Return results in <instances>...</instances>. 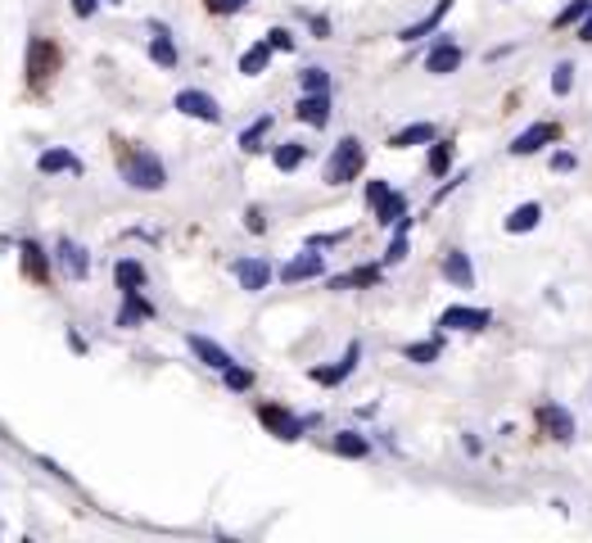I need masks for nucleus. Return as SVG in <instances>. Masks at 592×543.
<instances>
[{
	"label": "nucleus",
	"mask_w": 592,
	"mask_h": 543,
	"mask_svg": "<svg viewBox=\"0 0 592 543\" xmlns=\"http://www.w3.org/2000/svg\"><path fill=\"white\" fill-rule=\"evenodd\" d=\"M59 64H64V50H59L50 36H32V41H27V87H32V91H41V87L59 73Z\"/></svg>",
	"instance_id": "3"
},
{
	"label": "nucleus",
	"mask_w": 592,
	"mask_h": 543,
	"mask_svg": "<svg viewBox=\"0 0 592 543\" xmlns=\"http://www.w3.org/2000/svg\"><path fill=\"white\" fill-rule=\"evenodd\" d=\"M122 168V181L131 186V190H145V195H154V190H163L168 186V163L154 154V149H122L118 159Z\"/></svg>",
	"instance_id": "1"
},
{
	"label": "nucleus",
	"mask_w": 592,
	"mask_h": 543,
	"mask_svg": "<svg viewBox=\"0 0 592 543\" xmlns=\"http://www.w3.org/2000/svg\"><path fill=\"white\" fill-rule=\"evenodd\" d=\"M258 421L276 435V439H285V444H294V439H303V430L312 425V421H299L290 407L281 404H258Z\"/></svg>",
	"instance_id": "5"
},
{
	"label": "nucleus",
	"mask_w": 592,
	"mask_h": 543,
	"mask_svg": "<svg viewBox=\"0 0 592 543\" xmlns=\"http://www.w3.org/2000/svg\"><path fill=\"white\" fill-rule=\"evenodd\" d=\"M222 385H227L231 394H249V390H253V372L240 367V363H231V367L222 372Z\"/></svg>",
	"instance_id": "33"
},
{
	"label": "nucleus",
	"mask_w": 592,
	"mask_h": 543,
	"mask_svg": "<svg viewBox=\"0 0 592 543\" xmlns=\"http://www.w3.org/2000/svg\"><path fill=\"white\" fill-rule=\"evenodd\" d=\"M439 326H444V331H466V335H479V331L493 326V312H488V308H471V303H453V308L439 312Z\"/></svg>",
	"instance_id": "6"
},
{
	"label": "nucleus",
	"mask_w": 592,
	"mask_h": 543,
	"mask_svg": "<svg viewBox=\"0 0 592 543\" xmlns=\"http://www.w3.org/2000/svg\"><path fill=\"white\" fill-rule=\"evenodd\" d=\"M389 195H393V186H389L384 177H375V181H366V209H371V213H375V209H380V204H384Z\"/></svg>",
	"instance_id": "37"
},
{
	"label": "nucleus",
	"mask_w": 592,
	"mask_h": 543,
	"mask_svg": "<svg viewBox=\"0 0 592 543\" xmlns=\"http://www.w3.org/2000/svg\"><path fill=\"white\" fill-rule=\"evenodd\" d=\"M340 241H349V231H326V236H312L308 245H312V250H326V245H340Z\"/></svg>",
	"instance_id": "42"
},
{
	"label": "nucleus",
	"mask_w": 592,
	"mask_h": 543,
	"mask_svg": "<svg viewBox=\"0 0 592 543\" xmlns=\"http://www.w3.org/2000/svg\"><path fill=\"white\" fill-rule=\"evenodd\" d=\"M570 87H575V64L561 59V64L552 68V96H570Z\"/></svg>",
	"instance_id": "36"
},
{
	"label": "nucleus",
	"mask_w": 592,
	"mask_h": 543,
	"mask_svg": "<svg viewBox=\"0 0 592 543\" xmlns=\"http://www.w3.org/2000/svg\"><path fill=\"white\" fill-rule=\"evenodd\" d=\"M267 46L290 55V50H294V32H290V27H271V32H267Z\"/></svg>",
	"instance_id": "39"
},
{
	"label": "nucleus",
	"mask_w": 592,
	"mask_h": 543,
	"mask_svg": "<svg viewBox=\"0 0 592 543\" xmlns=\"http://www.w3.org/2000/svg\"><path fill=\"white\" fill-rule=\"evenodd\" d=\"M538 222H543V204H520V209H511V213H506V222H502V227H506L511 236H520V231H534Z\"/></svg>",
	"instance_id": "28"
},
{
	"label": "nucleus",
	"mask_w": 592,
	"mask_h": 543,
	"mask_svg": "<svg viewBox=\"0 0 592 543\" xmlns=\"http://www.w3.org/2000/svg\"><path fill=\"white\" fill-rule=\"evenodd\" d=\"M538 421H543L547 439H556V444H575V416H570V407L543 404L538 407Z\"/></svg>",
	"instance_id": "13"
},
{
	"label": "nucleus",
	"mask_w": 592,
	"mask_h": 543,
	"mask_svg": "<svg viewBox=\"0 0 592 543\" xmlns=\"http://www.w3.org/2000/svg\"><path fill=\"white\" fill-rule=\"evenodd\" d=\"M462 59H466V50H462L448 32H439V41H434L430 55H425V73H430V77H448V73L462 68Z\"/></svg>",
	"instance_id": "7"
},
{
	"label": "nucleus",
	"mask_w": 592,
	"mask_h": 543,
	"mask_svg": "<svg viewBox=\"0 0 592 543\" xmlns=\"http://www.w3.org/2000/svg\"><path fill=\"white\" fill-rule=\"evenodd\" d=\"M462 444H466V453H471V457H479V439H475L471 430H466V439H462Z\"/></svg>",
	"instance_id": "45"
},
{
	"label": "nucleus",
	"mask_w": 592,
	"mask_h": 543,
	"mask_svg": "<svg viewBox=\"0 0 592 543\" xmlns=\"http://www.w3.org/2000/svg\"><path fill=\"white\" fill-rule=\"evenodd\" d=\"M588 9H592V0H570V5L552 18V27H556V32H561V27H575V23H584V14H588Z\"/></svg>",
	"instance_id": "34"
},
{
	"label": "nucleus",
	"mask_w": 592,
	"mask_h": 543,
	"mask_svg": "<svg viewBox=\"0 0 592 543\" xmlns=\"http://www.w3.org/2000/svg\"><path fill=\"white\" fill-rule=\"evenodd\" d=\"M357 363H362V344L353 340V344L344 349V358H340V363H331V367H312V372H308V381H317V385H344V381L357 372Z\"/></svg>",
	"instance_id": "11"
},
{
	"label": "nucleus",
	"mask_w": 592,
	"mask_h": 543,
	"mask_svg": "<svg viewBox=\"0 0 592 543\" xmlns=\"http://www.w3.org/2000/svg\"><path fill=\"white\" fill-rule=\"evenodd\" d=\"M149 317H154V303L145 299V290H122V308H118V317H114V326L131 331V326H140Z\"/></svg>",
	"instance_id": "16"
},
{
	"label": "nucleus",
	"mask_w": 592,
	"mask_h": 543,
	"mask_svg": "<svg viewBox=\"0 0 592 543\" xmlns=\"http://www.w3.org/2000/svg\"><path fill=\"white\" fill-rule=\"evenodd\" d=\"M439 272H444V281L448 285H457V290H471L475 285V263L466 250H448L444 254V263H439Z\"/></svg>",
	"instance_id": "18"
},
{
	"label": "nucleus",
	"mask_w": 592,
	"mask_h": 543,
	"mask_svg": "<svg viewBox=\"0 0 592 543\" xmlns=\"http://www.w3.org/2000/svg\"><path fill=\"white\" fill-rule=\"evenodd\" d=\"M271 55H276V50L267 46V36H262V41H253V46L240 55V73H244V77H258V73H267Z\"/></svg>",
	"instance_id": "26"
},
{
	"label": "nucleus",
	"mask_w": 592,
	"mask_h": 543,
	"mask_svg": "<svg viewBox=\"0 0 592 543\" xmlns=\"http://www.w3.org/2000/svg\"><path fill=\"white\" fill-rule=\"evenodd\" d=\"M105 5H122V0H105Z\"/></svg>",
	"instance_id": "46"
},
{
	"label": "nucleus",
	"mask_w": 592,
	"mask_h": 543,
	"mask_svg": "<svg viewBox=\"0 0 592 543\" xmlns=\"http://www.w3.org/2000/svg\"><path fill=\"white\" fill-rule=\"evenodd\" d=\"M267 132H271V114H262L253 128H244V132H240V149H244V154H258V149H262V140H267Z\"/></svg>",
	"instance_id": "32"
},
{
	"label": "nucleus",
	"mask_w": 592,
	"mask_h": 543,
	"mask_svg": "<svg viewBox=\"0 0 592 543\" xmlns=\"http://www.w3.org/2000/svg\"><path fill=\"white\" fill-rule=\"evenodd\" d=\"M556 140H561V123H534V128H525V132L515 136L506 149L515 159H529V154H538L543 145H556Z\"/></svg>",
	"instance_id": "9"
},
{
	"label": "nucleus",
	"mask_w": 592,
	"mask_h": 543,
	"mask_svg": "<svg viewBox=\"0 0 592 543\" xmlns=\"http://www.w3.org/2000/svg\"><path fill=\"white\" fill-rule=\"evenodd\" d=\"M294 118L308 128H326L331 123V91H303L294 105Z\"/></svg>",
	"instance_id": "14"
},
{
	"label": "nucleus",
	"mask_w": 592,
	"mask_h": 543,
	"mask_svg": "<svg viewBox=\"0 0 592 543\" xmlns=\"http://www.w3.org/2000/svg\"><path fill=\"white\" fill-rule=\"evenodd\" d=\"M231 276L240 281V290L258 294V290H267V285H271V276H276V272H271V263H267V259H258V254H253V259H236V263H231Z\"/></svg>",
	"instance_id": "12"
},
{
	"label": "nucleus",
	"mask_w": 592,
	"mask_h": 543,
	"mask_svg": "<svg viewBox=\"0 0 592 543\" xmlns=\"http://www.w3.org/2000/svg\"><path fill=\"white\" fill-rule=\"evenodd\" d=\"M36 172H41V177H55V172H73V177H82V159H77L68 145H50V149L36 154Z\"/></svg>",
	"instance_id": "15"
},
{
	"label": "nucleus",
	"mask_w": 592,
	"mask_h": 543,
	"mask_svg": "<svg viewBox=\"0 0 592 543\" xmlns=\"http://www.w3.org/2000/svg\"><path fill=\"white\" fill-rule=\"evenodd\" d=\"M68 5H73V14H77V18H91L105 0H68Z\"/></svg>",
	"instance_id": "43"
},
{
	"label": "nucleus",
	"mask_w": 592,
	"mask_h": 543,
	"mask_svg": "<svg viewBox=\"0 0 592 543\" xmlns=\"http://www.w3.org/2000/svg\"><path fill=\"white\" fill-rule=\"evenodd\" d=\"M430 140H439V128H434V123H412V128L389 136V149H412V145H430Z\"/></svg>",
	"instance_id": "24"
},
{
	"label": "nucleus",
	"mask_w": 592,
	"mask_h": 543,
	"mask_svg": "<svg viewBox=\"0 0 592 543\" xmlns=\"http://www.w3.org/2000/svg\"><path fill=\"white\" fill-rule=\"evenodd\" d=\"M453 163H457V145L453 140H430V159H425L430 177H448Z\"/></svg>",
	"instance_id": "27"
},
{
	"label": "nucleus",
	"mask_w": 592,
	"mask_h": 543,
	"mask_svg": "<svg viewBox=\"0 0 592 543\" xmlns=\"http://www.w3.org/2000/svg\"><path fill=\"white\" fill-rule=\"evenodd\" d=\"M244 227H249L253 236H262V231H267V213H262L258 204H253V209H244Z\"/></svg>",
	"instance_id": "40"
},
{
	"label": "nucleus",
	"mask_w": 592,
	"mask_h": 543,
	"mask_svg": "<svg viewBox=\"0 0 592 543\" xmlns=\"http://www.w3.org/2000/svg\"><path fill=\"white\" fill-rule=\"evenodd\" d=\"M303 159H308V145H303V140H285V145H276V149H271V163H276L281 172L303 168Z\"/></svg>",
	"instance_id": "30"
},
{
	"label": "nucleus",
	"mask_w": 592,
	"mask_h": 543,
	"mask_svg": "<svg viewBox=\"0 0 592 543\" xmlns=\"http://www.w3.org/2000/svg\"><path fill=\"white\" fill-rule=\"evenodd\" d=\"M18 254H23V276H32L36 285H46V281H50V259H55V254H46L36 241H23V245H18Z\"/></svg>",
	"instance_id": "22"
},
{
	"label": "nucleus",
	"mask_w": 592,
	"mask_h": 543,
	"mask_svg": "<svg viewBox=\"0 0 592 543\" xmlns=\"http://www.w3.org/2000/svg\"><path fill=\"white\" fill-rule=\"evenodd\" d=\"M575 163H579V159H575L570 149H556V154H552V172H575Z\"/></svg>",
	"instance_id": "41"
},
{
	"label": "nucleus",
	"mask_w": 592,
	"mask_h": 543,
	"mask_svg": "<svg viewBox=\"0 0 592 543\" xmlns=\"http://www.w3.org/2000/svg\"><path fill=\"white\" fill-rule=\"evenodd\" d=\"M204 9L218 14V18H231V14H244V9H249V0H204Z\"/></svg>",
	"instance_id": "38"
},
{
	"label": "nucleus",
	"mask_w": 592,
	"mask_h": 543,
	"mask_svg": "<svg viewBox=\"0 0 592 543\" xmlns=\"http://www.w3.org/2000/svg\"><path fill=\"white\" fill-rule=\"evenodd\" d=\"M149 59L158 64V68H177L181 64V50H177V41H172V32L163 27V23H149Z\"/></svg>",
	"instance_id": "19"
},
{
	"label": "nucleus",
	"mask_w": 592,
	"mask_h": 543,
	"mask_svg": "<svg viewBox=\"0 0 592 543\" xmlns=\"http://www.w3.org/2000/svg\"><path fill=\"white\" fill-rule=\"evenodd\" d=\"M384 281V263H362V268L344 272V276H331L326 285L331 290H371V285H380Z\"/></svg>",
	"instance_id": "20"
},
{
	"label": "nucleus",
	"mask_w": 592,
	"mask_h": 543,
	"mask_svg": "<svg viewBox=\"0 0 592 543\" xmlns=\"http://www.w3.org/2000/svg\"><path fill=\"white\" fill-rule=\"evenodd\" d=\"M362 168H366V145L357 136H340V145L331 149L322 177H326V186H349V181H357Z\"/></svg>",
	"instance_id": "2"
},
{
	"label": "nucleus",
	"mask_w": 592,
	"mask_h": 543,
	"mask_svg": "<svg viewBox=\"0 0 592 543\" xmlns=\"http://www.w3.org/2000/svg\"><path fill=\"white\" fill-rule=\"evenodd\" d=\"M453 5H457V0H439V5H434V9L425 14V18H416V23H407V27L398 32V41H407V46H412V41H421V36H430V32H439V23L448 18V9H453Z\"/></svg>",
	"instance_id": "21"
},
{
	"label": "nucleus",
	"mask_w": 592,
	"mask_h": 543,
	"mask_svg": "<svg viewBox=\"0 0 592 543\" xmlns=\"http://www.w3.org/2000/svg\"><path fill=\"white\" fill-rule=\"evenodd\" d=\"M114 285H118V294L122 290H145V285H149V272H145L140 259H118V263H114Z\"/></svg>",
	"instance_id": "23"
},
{
	"label": "nucleus",
	"mask_w": 592,
	"mask_h": 543,
	"mask_svg": "<svg viewBox=\"0 0 592 543\" xmlns=\"http://www.w3.org/2000/svg\"><path fill=\"white\" fill-rule=\"evenodd\" d=\"M439 353H444V335H434V340H416V344H403V358L416 363V367L439 363Z\"/></svg>",
	"instance_id": "29"
},
{
	"label": "nucleus",
	"mask_w": 592,
	"mask_h": 543,
	"mask_svg": "<svg viewBox=\"0 0 592 543\" xmlns=\"http://www.w3.org/2000/svg\"><path fill=\"white\" fill-rule=\"evenodd\" d=\"M172 109L177 114H186V118H195V123H222V105L209 96V91H199V87H186V91H177V100H172Z\"/></svg>",
	"instance_id": "4"
},
{
	"label": "nucleus",
	"mask_w": 592,
	"mask_h": 543,
	"mask_svg": "<svg viewBox=\"0 0 592 543\" xmlns=\"http://www.w3.org/2000/svg\"><path fill=\"white\" fill-rule=\"evenodd\" d=\"M331 448H335L340 457H353V462L371 457V439H366L362 430H340V435L331 439Z\"/></svg>",
	"instance_id": "25"
},
{
	"label": "nucleus",
	"mask_w": 592,
	"mask_h": 543,
	"mask_svg": "<svg viewBox=\"0 0 592 543\" xmlns=\"http://www.w3.org/2000/svg\"><path fill=\"white\" fill-rule=\"evenodd\" d=\"M186 344H190V353H195L209 372H227V367L236 363V358H231L218 340H209V335H195V331H190V335H186Z\"/></svg>",
	"instance_id": "17"
},
{
	"label": "nucleus",
	"mask_w": 592,
	"mask_h": 543,
	"mask_svg": "<svg viewBox=\"0 0 592 543\" xmlns=\"http://www.w3.org/2000/svg\"><path fill=\"white\" fill-rule=\"evenodd\" d=\"M299 91H331V73L317 68V64H308V68L299 73Z\"/></svg>",
	"instance_id": "35"
},
{
	"label": "nucleus",
	"mask_w": 592,
	"mask_h": 543,
	"mask_svg": "<svg viewBox=\"0 0 592 543\" xmlns=\"http://www.w3.org/2000/svg\"><path fill=\"white\" fill-rule=\"evenodd\" d=\"M403 218H407V195H403V190H393V195L375 209V222H380V227H398Z\"/></svg>",
	"instance_id": "31"
},
{
	"label": "nucleus",
	"mask_w": 592,
	"mask_h": 543,
	"mask_svg": "<svg viewBox=\"0 0 592 543\" xmlns=\"http://www.w3.org/2000/svg\"><path fill=\"white\" fill-rule=\"evenodd\" d=\"M276 276H281L285 285H299V281H317V276H326V259H322V254H317V250L308 245L303 254H294V259H290L285 268L276 272Z\"/></svg>",
	"instance_id": "10"
},
{
	"label": "nucleus",
	"mask_w": 592,
	"mask_h": 543,
	"mask_svg": "<svg viewBox=\"0 0 592 543\" xmlns=\"http://www.w3.org/2000/svg\"><path fill=\"white\" fill-rule=\"evenodd\" d=\"M55 263H59V272H64L68 281H87V276H91V254H87L77 241H68V236L55 241Z\"/></svg>",
	"instance_id": "8"
},
{
	"label": "nucleus",
	"mask_w": 592,
	"mask_h": 543,
	"mask_svg": "<svg viewBox=\"0 0 592 543\" xmlns=\"http://www.w3.org/2000/svg\"><path fill=\"white\" fill-rule=\"evenodd\" d=\"M579 41H584V46H592V9L584 14V23H579Z\"/></svg>",
	"instance_id": "44"
}]
</instances>
